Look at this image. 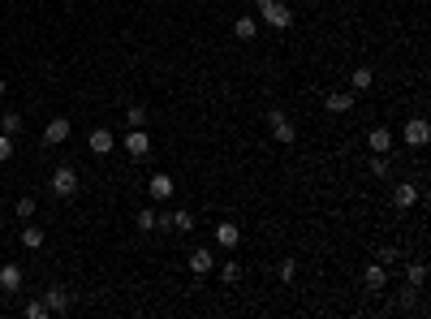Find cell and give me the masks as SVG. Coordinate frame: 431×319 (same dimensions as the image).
<instances>
[{
  "label": "cell",
  "instance_id": "6da1fadb",
  "mask_svg": "<svg viewBox=\"0 0 431 319\" xmlns=\"http://www.w3.org/2000/svg\"><path fill=\"white\" fill-rule=\"evenodd\" d=\"M254 9H259V22H267L272 30H289L294 26V9L285 5V0H259Z\"/></svg>",
  "mask_w": 431,
  "mask_h": 319
},
{
  "label": "cell",
  "instance_id": "7a4b0ae2",
  "mask_svg": "<svg viewBox=\"0 0 431 319\" xmlns=\"http://www.w3.org/2000/svg\"><path fill=\"white\" fill-rule=\"evenodd\" d=\"M267 130H272V138L280 142V147H294V142H298V125L289 121L285 108H272V113H267Z\"/></svg>",
  "mask_w": 431,
  "mask_h": 319
},
{
  "label": "cell",
  "instance_id": "3957f363",
  "mask_svg": "<svg viewBox=\"0 0 431 319\" xmlns=\"http://www.w3.org/2000/svg\"><path fill=\"white\" fill-rule=\"evenodd\" d=\"M52 195H56V199H74V195H78V168H74V164H60V168L52 173Z\"/></svg>",
  "mask_w": 431,
  "mask_h": 319
},
{
  "label": "cell",
  "instance_id": "277c9868",
  "mask_svg": "<svg viewBox=\"0 0 431 319\" xmlns=\"http://www.w3.org/2000/svg\"><path fill=\"white\" fill-rule=\"evenodd\" d=\"M401 134H406V147H427L431 142V125H427V117H410Z\"/></svg>",
  "mask_w": 431,
  "mask_h": 319
},
{
  "label": "cell",
  "instance_id": "5b68a950",
  "mask_svg": "<svg viewBox=\"0 0 431 319\" xmlns=\"http://www.w3.org/2000/svg\"><path fill=\"white\" fill-rule=\"evenodd\" d=\"M74 134V125H69V117H52V121H47L43 125V142H47V147H60V142H65Z\"/></svg>",
  "mask_w": 431,
  "mask_h": 319
},
{
  "label": "cell",
  "instance_id": "8992f818",
  "mask_svg": "<svg viewBox=\"0 0 431 319\" xmlns=\"http://www.w3.org/2000/svg\"><path fill=\"white\" fill-rule=\"evenodd\" d=\"M237 242H242V225H237V220H220L216 225V246L220 250H237Z\"/></svg>",
  "mask_w": 431,
  "mask_h": 319
},
{
  "label": "cell",
  "instance_id": "52a82bcc",
  "mask_svg": "<svg viewBox=\"0 0 431 319\" xmlns=\"http://www.w3.org/2000/svg\"><path fill=\"white\" fill-rule=\"evenodd\" d=\"M393 130H384V125H375V130H366V147H371V155H393Z\"/></svg>",
  "mask_w": 431,
  "mask_h": 319
},
{
  "label": "cell",
  "instance_id": "ba28073f",
  "mask_svg": "<svg viewBox=\"0 0 431 319\" xmlns=\"http://www.w3.org/2000/svg\"><path fill=\"white\" fill-rule=\"evenodd\" d=\"M125 151H130V160H147V155H151L147 130H125Z\"/></svg>",
  "mask_w": 431,
  "mask_h": 319
},
{
  "label": "cell",
  "instance_id": "9c48e42d",
  "mask_svg": "<svg viewBox=\"0 0 431 319\" xmlns=\"http://www.w3.org/2000/svg\"><path fill=\"white\" fill-rule=\"evenodd\" d=\"M173 190H177V182H173L168 173H155V177L147 182V195H151V203H168V199H173Z\"/></svg>",
  "mask_w": 431,
  "mask_h": 319
},
{
  "label": "cell",
  "instance_id": "30bf717a",
  "mask_svg": "<svg viewBox=\"0 0 431 319\" xmlns=\"http://www.w3.org/2000/svg\"><path fill=\"white\" fill-rule=\"evenodd\" d=\"M362 280H366V289H371V294L388 289V267L379 263V259H371V263H366V272H362Z\"/></svg>",
  "mask_w": 431,
  "mask_h": 319
},
{
  "label": "cell",
  "instance_id": "8fae6325",
  "mask_svg": "<svg viewBox=\"0 0 431 319\" xmlns=\"http://www.w3.org/2000/svg\"><path fill=\"white\" fill-rule=\"evenodd\" d=\"M87 147H91V155H108V151L117 147V138H113V130L95 125V130H91V138H87Z\"/></svg>",
  "mask_w": 431,
  "mask_h": 319
},
{
  "label": "cell",
  "instance_id": "7c38bea8",
  "mask_svg": "<svg viewBox=\"0 0 431 319\" xmlns=\"http://www.w3.org/2000/svg\"><path fill=\"white\" fill-rule=\"evenodd\" d=\"M43 307H47V315H65L69 311V289H60V285L43 289Z\"/></svg>",
  "mask_w": 431,
  "mask_h": 319
},
{
  "label": "cell",
  "instance_id": "4fadbf2b",
  "mask_svg": "<svg viewBox=\"0 0 431 319\" xmlns=\"http://www.w3.org/2000/svg\"><path fill=\"white\" fill-rule=\"evenodd\" d=\"M22 285H26V276H22L18 263H5V267H0V294H18Z\"/></svg>",
  "mask_w": 431,
  "mask_h": 319
},
{
  "label": "cell",
  "instance_id": "5bb4252c",
  "mask_svg": "<svg viewBox=\"0 0 431 319\" xmlns=\"http://www.w3.org/2000/svg\"><path fill=\"white\" fill-rule=\"evenodd\" d=\"M186 263H190V272H195V276L216 272V254H212V250H203V246H199V250H190V259H186Z\"/></svg>",
  "mask_w": 431,
  "mask_h": 319
},
{
  "label": "cell",
  "instance_id": "9a60e30c",
  "mask_svg": "<svg viewBox=\"0 0 431 319\" xmlns=\"http://www.w3.org/2000/svg\"><path fill=\"white\" fill-rule=\"evenodd\" d=\"M233 35L242 39V43H254V35H259V18H250V13L233 18Z\"/></svg>",
  "mask_w": 431,
  "mask_h": 319
},
{
  "label": "cell",
  "instance_id": "2e32d148",
  "mask_svg": "<svg viewBox=\"0 0 431 319\" xmlns=\"http://www.w3.org/2000/svg\"><path fill=\"white\" fill-rule=\"evenodd\" d=\"M371 87H375V74H371V65H358L354 74H349V91H354V95H366Z\"/></svg>",
  "mask_w": 431,
  "mask_h": 319
},
{
  "label": "cell",
  "instance_id": "e0dca14e",
  "mask_svg": "<svg viewBox=\"0 0 431 319\" xmlns=\"http://www.w3.org/2000/svg\"><path fill=\"white\" fill-rule=\"evenodd\" d=\"M168 220H173V233H195V229H199V220H195V212H190V207L168 212Z\"/></svg>",
  "mask_w": 431,
  "mask_h": 319
},
{
  "label": "cell",
  "instance_id": "ac0fdd59",
  "mask_svg": "<svg viewBox=\"0 0 431 319\" xmlns=\"http://www.w3.org/2000/svg\"><path fill=\"white\" fill-rule=\"evenodd\" d=\"M419 199H423V190H419V186H410V182H401V186L393 190V203L401 207V212H406V207H414Z\"/></svg>",
  "mask_w": 431,
  "mask_h": 319
},
{
  "label": "cell",
  "instance_id": "d6986e66",
  "mask_svg": "<svg viewBox=\"0 0 431 319\" xmlns=\"http://www.w3.org/2000/svg\"><path fill=\"white\" fill-rule=\"evenodd\" d=\"M328 113H354V91H332L328 100H324Z\"/></svg>",
  "mask_w": 431,
  "mask_h": 319
},
{
  "label": "cell",
  "instance_id": "ffe728a7",
  "mask_svg": "<svg viewBox=\"0 0 431 319\" xmlns=\"http://www.w3.org/2000/svg\"><path fill=\"white\" fill-rule=\"evenodd\" d=\"M43 242H47V233L39 225H30V220H22V246L26 250H43Z\"/></svg>",
  "mask_w": 431,
  "mask_h": 319
},
{
  "label": "cell",
  "instance_id": "44dd1931",
  "mask_svg": "<svg viewBox=\"0 0 431 319\" xmlns=\"http://www.w3.org/2000/svg\"><path fill=\"white\" fill-rule=\"evenodd\" d=\"M22 113H0V134H9V138H18L22 134Z\"/></svg>",
  "mask_w": 431,
  "mask_h": 319
},
{
  "label": "cell",
  "instance_id": "7402d4cb",
  "mask_svg": "<svg viewBox=\"0 0 431 319\" xmlns=\"http://www.w3.org/2000/svg\"><path fill=\"white\" fill-rule=\"evenodd\" d=\"M155 220H159L155 207H138V212H134V225H138L142 233H155Z\"/></svg>",
  "mask_w": 431,
  "mask_h": 319
},
{
  "label": "cell",
  "instance_id": "603a6c76",
  "mask_svg": "<svg viewBox=\"0 0 431 319\" xmlns=\"http://www.w3.org/2000/svg\"><path fill=\"white\" fill-rule=\"evenodd\" d=\"M147 121H151V117H147V108H142V104H130V108H125V125H130V130H142Z\"/></svg>",
  "mask_w": 431,
  "mask_h": 319
},
{
  "label": "cell",
  "instance_id": "cb8c5ba5",
  "mask_svg": "<svg viewBox=\"0 0 431 319\" xmlns=\"http://www.w3.org/2000/svg\"><path fill=\"white\" fill-rule=\"evenodd\" d=\"M406 276H410L414 289H423V285H427V263H423V259H414V263L406 267Z\"/></svg>",
  "mask_w": 431,
  "mask_h": 319
},
{
  "label": "cell",
  "instance_id": "d4e9b609",
  "mask_svg": "<svg viewBox=\"0 0 431 319\" xmlns=\"http://www.w3.org/2000/svg\"><path fill=\"white\" fill-rule=\"evenodd\" d=\"M220 280H225V285H237V280H242V263H237V259H225V263H220Z\"/></svg>",
  "mask_w": 431,
  "mask_h": 319
},
{
  "label": "cell",
  "instance_id": "484cf974",
  "mask_svg": "<svg viewBox=\"0 0 431 319\" xmlns=\"http://www.w3.org/2000/svg\"><path fill=\"white\" fill-rule=\"evenodd\" d=\"M35 207H39L35 199H30V195H22L18 203H13V216H18V220H30V216H35Z\"/></svg>",
  "mask_w": 431,
  "mask_h": 319
},
{
  "label": "cell",
  "instance_id": "4316f807",
  "mask_svg": "<svg viewBox=\"0 0 431 319\" xmlns=\"http://www.w3.org/2000/svg\"><path fill=\"white\" fill-rule=\"evenodd\" d=\"M375 259H379V263H384V267H393V263H401V259H406V254H401V250H397V246H379V250H375Z\"/></svg>",
  "mask_w": 431,
  "mask_h": 319
},
{
  "label": "cell",
  "instance_id": "83f0119b",
  "mask_svg": "<svg viewBox=\"0 0 431 319\" xmlns=\"http://www.w3.org/2000/svg\"><path fill=\"white\" fill-rule=\"evenodd\" d=\"M26 319H47V307H43V298H30V302H26Z\"/></svg>",
  "mask_w": 431,
  "mask_h": 319
},
{
  "label": "cell",
  "instance_id": "f1b7e54d",
  "mask_svg": "<svg viewBox=\"0 0 431 319\" xmlns=\"http://www.w3.org/2000/svg\"><path fill=\"white\" fill-rule=\"evenodd\" d=\"M371 177H388V155H371Z\"/></svg>",
  "mask_w": 431,
  "mask_h": 319
},
{
  "label": "cell",
  "instance_id": "f546056e",
  "mask_svg": "<svg viewBox=\"0 0 431 319\" xmlns=\"http://www.w3.org/2000/svg\"><path fill=\"white\" fill-rule=\"evenodd\" d=\"M276 276H280V280H285V285H289V280H294V276H298V263H294V259H285V263H280V267H276Z\"/></svg>",
  "mask_w": 431,
  "mask_h": 319
},
{
  "label": "cell",
  "instance_id": "4dcf8cb0",
  "mask_svg": "<svg viewBox=\"0 0 431 319\" xmlns=\"http://www.w3.org/2000/svg\"><path fill=\"white\" fill-rule=\"evenodd\" d=\"M9 155H13V138H9V134H0V164H5Z\"/></svg>",
  "mask_w": 431,
  "mask_h": 319
},
{
  "label": "cell",
  "instance_id": "1f68e13d",
  "mask_svg": "<svg viewBox=\"0 0 431 319\" xmlns=\"http://www.w3.org/2000/svg\"><path fill=\"white\" fill-rule=\"evenodd\" d=\"M5 91H9V82H5V78H0V95H5Z\"/></svg>",
  "mask_w": 431,
  "mask_h": 319
}]
</instances>
